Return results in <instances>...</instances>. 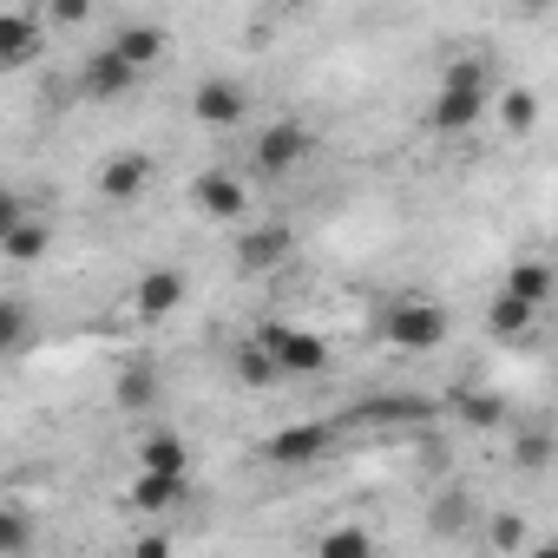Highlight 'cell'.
Returning <instances> with one entry per match:
<instances>
[{
  "label": "cell",
  "mask_w": 558,
  "mask_h": 558,
  "mask_svg": "<svg viewBox=\"0 0 558 558\" xmlns=\"http://www.w3.org/2000/svg\"><path fill=\"white\" fill-rule=\"evenodd\" d=\"M486 99H493V66L486 60H453L447 73H440V86H434V132H466V125H480V112H486Z\"/></svg>",
  "instance_id": "1"
},
{
  "label": "cell",
  "mask_w": 558,
  "mask_h": 558,
  "mask_svg": "<svg viewBox=\"0 0 558 558\" xmlns=\"http://www.w3.org/2000/svg\"><path fill=\"white\" fill-rule=\"evenodd\" d=\"M230 375H236L243 388H269V381H283V375H276V362L263 355V342H256V336L230 349Z\"/></svg>",
  "instance_id": "21"
},
{
  "label": "cell",
  "mask_w": 558,
  "mask_h": 558,
  "mask_svg": "<svg viewBox=\"0 0 558 558\" xmlns=\"http://www.w3.org/2000/svg\"><path fill=\"white\" fill-rule=\"evenodd\" d=\"M499 112H506V132H532V125H538V99H532L525 86H506V106H499Z\"/></svg>",
  "instance_id": "26"
},
{
  "label": "cell",
  "mask_w": 558,
  "mask_h": 558,
  "mask_svg": "<svg viewBox=\"0 0 558 558\" xmlns=\"http://www.w3.org/2000/svg\"><path fill=\"white\" fill-rule=\"evenodd\" d=\"M532 316H538V310H532V303H519V296H506V290L486 303V329H493L499 342H519V336L532 329Z\"/></svg>",
  "instance_id": "19"
},
{
  "label": "cell",
  "mask_w": 558,
  "mask_h": 558,
  "mask_svg": "<svg viewBox=\"0 0 558 558\" xmlns=\"http://www.w3.org/2000/svg\"><path fill=\"white\" fill-rule=\"evenodd\" d=\"M34 545V519L21 512V506H0V558H14V551H27Z\"/></svg>",
  "instance_id": "24"
},
{
  "label": "cell",
  "mask_w": 558,
  "mask_h": 558,
  "mask_svg": "<svg viewBox=\"0 0 558 558\" xmlns=\"http://www.w3.org/2000/svg\"><path fill=\"white\" fill-rule=\"evenodd\" d=\"M466 519V499H440V512H434V532H453Z\"/></svg>",
  "instance_id": "31"
},
{
  "label": "cell",
  "mask_w": 558,
  "mask_h": 558,
  "mask_svg": "<svg viewBox=\"0 0 558 558\" xmlns=\"http://www.w3.org/2000/svg\"><path fill=\"white\" fill-rule=\"evenodd\" d=\"M551 290H558V276H551V263H538V256H525V263L506 269V296H519V303H532V310H545Z\"/></svg>",
  "instance_id": "16"
},
{
  "label": "cell",
  "mask_w": 558,
  "mask_h": 558,
  "mask_svg": "<svg viewBox=\"0 0 558 558\" xmlns=\"http://www.w3.org/2000/svg\"><path fill=\"white\" fill-rule=\"evenodd\" d=\"M191 204L204 217H217V223H243L250 217V191H243L236 171H197L191 178Z\"/></svg>",
  "instance_id": "8"
},
{
  "label": "cell",
  "mask_w": 558,
  "mask_h": 558,
  "mask_svg": "<svg viewBox=\"0 0 558 558\" xmlns=\"http://www.w3.org/2000/svg\"><path fill=\"white\" fill-rule=\"evenodd\" d=\"M112 401H119V408H151V401H158V368H151V362H125L119 381H112Z\"/></svg>",
  "instance_id": "20"
},
{
  "label": "cell",
  "mask_w": 558,
  "mask_h": 558,
  "mask_svg": "<svg viewBox=\"0 0 558 558\" xmlns=\"http://www.w3.org/2000/svg\"><path fill=\"white\" fill-rule=\"evenodd\" d=\"M0 8H21V0H0Z\"/></svg>",
  "instance_id": "33"
},
{
  "label": "cell",
  "mask_w": 558,
  "mask_h": 558,
  "mask_svg": "<svg viewBox=\"0 0 558 558\" xmlns=\"http://www.w3.org/2000/svg\"><path fill=\"white\" fill-rule=\"evenodd\" d=\"M447 329H453V316H447L440 303H427V296H395L388 316H381V336H388L401 355H434V349L447 342Z\"/></svg>",
  "instance_id": "2"
},
{
  "label": "cell",
  "mask_w": 558,
  "mask_h": 558,
  "mask_svg": "<svg viewBox=\"0 0 558 558\" xmlns=\"http://www.w3.org/2000/svg\"><path fill=\"white\" fill-rule=\"evenodd\" d=\"M151 191V158L145 151H119V158H106V171H99V197L106 204H138Z\"/></svg>",
  "instance_id": "11"
},
{
  "label": "cell",
  "mask_w": 558,
  "mask_h": 558,
  "mask_svg": "<svg viewBox=\"0 0 558 558\" xmlns=\"http://www.w3.org/2000/svg\"><path fill=\"white\" fill-rule=\"evenodd\" d=\"M112 53H119V60H132L138 73H151V66L165 60V27L132 21V27H119V34H112Z\"/></svg>",
  "instance_id": "15"
},
{
  "label": "cell",
  "mask_w": 558,
  "mask_h": 558,
  "mask_svg": "<svg viewBox=\"0 0 558 558\" xmlns=\"http://www.w3.org/2000/svg\"><path fill=\"white\" fill-rule=\"evenodd\" d=\"M545 453H551V434H538V427L512 440V466H525V473H538V466H545Z\"/></svg>",
  "instance_id": "27"
},
{
  "label": "cell",
  "mask_w": 558,
  "mask_h": 558,
  "mask_svg": "<svg viewBox=\"0 0 558 558\" xmlns=\"http://www.w3.org/2000/svg\"><path fill=\"white\" fill-rule=\"evenodd\" d=\"M191 119L210 132H236L250 119V93L236 80H204V86H191Z\"/></svg>",
  "instance_id": "7"
},
{
  "label": "cell",
  "mask_w": 558,
  "mask_h": 558,
  "mask_svg": "<svg viewBox=\"0 0 558 558\" xmlns=\"http://www.w3.org/2000/svg\"><path fill=\"white\" fill-rule=\"evenodd\" d=\"M34 342H40V323H34V310H27L21 296H0V362L27 355Z\"/></svg>",
  "instance_id": "14"
},
{
  "label": "cell",
  "mask_w": 558,
  "mask_h": 558,
  "mask_svg": "<svg viewBox=\"0 0 558 558\" xmlns=\"http://www.w3.org/2000/svg\"><path fill=\"white\" fill-rule=\"evenodd\" d=\"M256 342H263V355L276 362V375H323L329 355H336L316 329H296V323H263Z\"/></svg>",
  "instance_id": "3"
},
{
  "label": "cell",
  "mask_w": 558,
  "mask_h": 558,
  "mask_svg": "<svg viewBox=\"0 0 558 558\" xmlns=\"http://www.w3.org/2000/svg\"><path fill=\"white\" fill-rule=\"evenodd\" d=\"M178 303H184V276H178V269H145L138 283H132V310H138L145 323H165Z\"/></svg>",
  "instance_id": "12"
},
{
  "label": "cell",
  "mask_w": 558,
  "mask_h": 558,
  "mask_svg": "<svg viewBox=\"0 0 558 558\" xmlns=\"http://www.w3.org/2000/svg\"><path fill=\"white\" fill-rule=\"evenodd\" d=\"M290 243H296L290 223H256V230L236 236V269H243V276H263V269H276V263L290 256Z\"/></svg>",
  "instance_id": "10"
},
{
  "label": "cell",
  "mask_w": 558,
  "mask_h": 558,
  "mask_svg": "<svg viewBox=\"0 0 558 558\" xmlns=\"http://www.w3.org/2000/svg\"><path fill=\"white\" fill-rule=\"evenodd\" d=\"M47 47V27L27 14V8H0V73H14V66H34Z\"/></svg>",
  "instance_id": "9"
},
{
  "label": "cell",
  "mask_w": 558,
  "mask_h": 558,
  "mask_svg": "<svg viewBox=\"0 0 558 558\" xmlns=\"http://www.w3.org/2000/svg\"><path fill=\"white\" fill-rule=\"evenodd\" d=\"M519 8H525V14H545V8H551V0H519Z\"/></svg>",
  "instance_id": "32"
},
{
  "label": "cell",
  "mask_w": 558,
  "mask_h": 558,
  "mask_svg": "<svg viewBox=\"0 0 558 558\" xmlns=\"http://www.w3.org/2000/svg\"><path fill=\"white\" fill-rule=\"evenodd\" d=\"M21 217H27V197H21L14 184H0V236H8V230H14Z\"/></svg>",
  "instance_id": "30"
},
{
  "label": "cell",
  "mask_w": 558,
  "mask_h": 558,
  "mask_svg": "<svg viewBox=\"0 0 558 558\" xmlns=\"http://www.w3.org/2000/svg\"><path fill=\"white\" fill-rule=\"evenodd\" d=\"M47 14H53V27H86L93 21V0H53Z\"/></svg>",
  "instance_id": "29"
},
{
  "label": "cell",
  "mask_w": 558,
  "mask_h": 558,
  "mask_svg": "<svg viewBox=\"0 0 558 558\" xmlns=\"http://www.w3.org/2000/svg\"><path fill=\"white\" fill-rule=\"evenodd\" d=\"M191 499V473H145L138 466V480H132V506L138 512H178Z\"/></svg>",
  "instance_id": "13"
},
{
  "label": "cell",
  "mask_w": 558,
  "mask_h": 558,
  "mask_svg": "<svg viewBox=\"0 0 558 558\" xmlns=\"http://www.w3.org/2000/svg\"><path fill=\"white\" fill-rule=\"evenodd\" d=\"M310 151H316V132L303 119H276V125L256 132V171L263 178H290Z\"/></svg>",
  "instance_id": "5"
},
{
  "label": "cell",
  "mask_w": 558,
  "mask_h": 558,
  "mask_svg": "<svg viewBox=\"0 0 558 558\" xmlns=\"http://www.w3.org/2000/svg\"><path fill=\"white\" fill-rule=\"evenodd\" d=\"M138 466H145V473H191V447H184V434H171V427L145 434V440H138Z\"/></svg>",
  "instance_id": "17"
},
{
  "label": "cell",
  "mask_w": 558,
  "mask_h": 558,
  "mask_svg": "<svg viewBox=\"0 0 558 558\" xmlns=\"http://www.w3.org/2000/svg\"><path fill=\"white\" fill-rule=\"evenodd\" d=\"M486 538H493L499 551H519V545H525V519H519V512H493V525H486Z\"/></svg>",
  "instance_id": "28"
},
{
  "label": "cell",
  "mask_w": 558,
  "mask_h": 558,
  "mask_svg": "<svg viewBox=\"0 0 558 558\" xmlns=\"http://www.w3.org/2000/svg\"><path fill=\"white\" fill-rule=\"evenodd\" d=\"M138 80H145V73H138L132 60H119L112 47L86 53V60H80V73H73V86H80L93 106H119V99H132V93H138Z\"/></svg>",
  "instance_id": "4"
},
{
  "label": "cell",
  "mask_w": 558,
  "mask_h": 558,
  "mask_svg": "<svg viewBox=\"0 0 558 558\" xmlns=\"http://www.w3.org/2000/svg\"><path fill=\"white\" fill-rule=\"evenodd\" d=\"M47 250H53V230L40 217H21L8 236H0V256H8V263H40Z\"/></svg>",
  "instance_id": "18"
},
{
  "label": "cell",
  "mask_w": 558,
  "mask_h": 558,
  "mask_svg": "<svg viewBox=\"0 0 558 558\" xmlns=\"http://www.w3.org/2000/svg\"><path fill=\"white\" fill-rule=\"evenodd\" d=\"M421 414H427V401H414V395H381L362 408V421H421Z\"/></svg>",
  "instance_id": "25"
},
{
  "label": "cell",
  "mask_w": 558,
  "mask_h": 558,
  "mask_svg": "<svg viewBox=\"0 0 558 558\" xmlns=\"http://www.w3.org/2000/svg\"><path fill=\"white\" fill-rule=\"evenodd\" d=\"M323 558H368L375 551V538L362 532V525H336V532H323V545H316Z\"/></svg>",
  "instance_id": "23"
},
{
  "label": "cell",
  "mask_w": 558,
  "mask_h": 558,
  "mask_svg": "<svg viewBox=\"0 0 558 558\" xmlns=\"http://www.w3.org/2000/svg\"><path fill=\"white\" fill-rule=\"evenodd\" d=\"M453 414H460L466 427H506V401H499L493 388H466V395H453Z\"/></svg>",
  "instance_id": "22"
},
{
  "label": "cell",
  "mask_w": 558,
  "mask_h": 558,
  "mask_svg": "<svg viewBox=\"0 0 558 558\" xmlns=\"http://www.w3.org/2000/svg\"><path fill=\"white\" fill-rule=\"evenodd\" d=\"M329 447H336V427L329 421H290V427H276L263 440V460L269 466H316Z\"/></svg>",
  "instance_id": "6"
}]
</instances>
